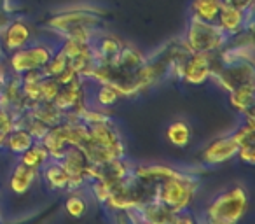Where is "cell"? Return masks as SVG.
Listing matches in <instances>:
<instances>
[{"mask_svg": "<svg viewBox=\"0 0 255 224\" xmlns=\"http://www.w3.org/2000/svg\"><path fill=\"white\" fill-rule=\"evenodd\" d=\"M245 16H247L245 12L220 4V11H219V16H217L219 28L222 30L227 37L238 35V33L243 32V28H245Z\"/></svg>", "mask_w": 255, "mask_h": 224, "instance_id": "7", "label": "cell"}, {"mask_svg": "<svg viewBox=\"0 0 255 224\" xmlns=\"http://www.w3.org/2000/svg\"><path fill=\"white\" fill-rule=\"evenodd\" d=\"M47 161H49V153H47V149L40 142H33V146L21 154L19 163L26 165V167H30V168L40 170Z\"/></svg>", "mask_w": 255, "mask_h": 224, "instance_id": "14", "label": "cell"}, {"mask_svg": "<svg viewBox=\"0 0 255 224\" xmlns=\"http://www.w3.org/2000/svg\"><path fill=\"white\" fill-rule=\"evenodd\" d=\"M213 74V56L212 53L198 51L182 61V79L189 84H203Z\"/></svg>", "mask_w": 255, "mask_h": 224, "instance_id": "4", "label": "cell"}, {"mask_svg": "<svg viewBox=\"0 0 255 224\" xmlns=\"http://www.w3.org/2000/svg\"><path fill=\"white\" fill-rule=\"evenodd\" d=\"M248 209V195L245 188L234 186L219 195L203 214V224H238Z\"/></svg>", "mask_w": 255, "mask_h": 224, "instance_id": "1", "label": "cell"}, {"mask_svg": "<svg viewBox=\"0 0 255 224\" xmlns=\"http://www.w3.org/2000/svg\"><path fill=\"white\" fill-rule=\"evenodd\" d=\"M39 170L37 168H30L23 163H18L12 170V175L9 179V188L14 195H26L32 188L33 181L37 179Z\"/></svg>", "mask_w": 255, "mask_h": 224, "instance_id": "8", "label": "cell"}, {"mask_svg": "<svg viewBox=\"0 0 255 224\" xmlns=\"http://www.w3.org/2000/svg\"><path fill=\"white\" fill-rule=\"evenodd\" d=\"M142 224H149V223H142Z\"/></svg>", "mask_w": 255, "mask_h": 224, "instance_id": "21", "label": "cell"}, {"mask_svg": "<svg viewBox=\"0 0 255 224\" xmlns=\"http://www.w3.org/2000/svg\"><path fill=\"white\" fill-rule=\"evenodd\" d=\"M56 51L49 49L44 44H33V46H25L21 49L14 51L11 54V68L14 70V74L23 75L28 70H40L47 61L51 60V56Z\"/></svg>", "mask_w": 255, "mask_h": 224, "instance_id": "3", "label": "cell"}, {"mask_svg": "<svg viewBox=\"0 0 255 224\" xmlns=\"http://www.w3.org/2000/svg\"><path fill=\"white\" fill-rule=\"evenodd\" d=\"M61 86L54 77H44L40 81V102H53Z\"/></svg>", "mask_w": 255, "mask_h": 224, "instance_id": "17", "label": "cell"}, {"mask_svg": "<svg viewBox=\"0 0 255 224\" xmlns=\"http://www.w3.org/2000/svg\"><path fill=\"white\" fill-rule=\"evenodd\" d=\"M119 91L116 88L109 84H100L98 93H96V102H98L100 107H110L119 100Z\"/></svg>", "mask_w": 255, "mask_h": 224, "instance_id": "16", "label": "cell"}, {"mask_svg": "<svg viewBox=\"0 0 255 224\" xmlns=\"http://www.w3.org/2000/svg\"><path fill=\"white\" fill-rule=\"evenodd\" d=\"M191 126L185 121H173L166 128V139L175 147H187L191 142Z\"/></svg>", "mask_w": 255, "mask_h": 224, "instance_id": "13", "label": "cell"}, {"mask_svg": "<svg viewBox=\"0 0 255 224\" xmlns=\"http://www.w3.org/2000/svg\"><path fill=\"white\" fill-rule=\"evenodd\" d=\"M192 16L201 21L215 23L220 11V0H192Z\"/></svg>", "mask_w": 255, "mask_h": 224, "instance_id": "11", "label": "cell"}, {"mask_svg": "<svg viewBox=\"0 0 255 224\" xmlns=\"http://www.w3.org/2000/svg\"><path fill=\"white\" fill-rule=\"evenodd\" d=\"M185 42H187V47L191 53H198V51L213 53V51L220 49L227 42V35L215 23H206L191 16Z\"/></svg>", "mask_w": 255, "mask_h": 224, "instance_id": "2", "label": "cell"}, {"mask_svg": "<svg viewBox=\"0 0 255 224\" xmlns=\"http://www.w3.org/2000/svg\"><path fill=\"white\" fill-rule=\"evenodd\" d=\"M231 105L241 112V114H248L252 112L254 107V82H245V84L236 86L231 89Z\"/></svg>", "mask_w": 255, "mask_h": 224, "instance_id": "9", "label": "cell"}, {"mask_svg": "<svg viewBox=\"0 0 255 224\" xmlns=\"http://www.w3.org/2000/svg\"><path fill=\"white\" fill-rule=\"evenodd\" d=\"M44 181L53 189H68V179L67 172L60 165V161H51L47 167H44Z\"/></svg>", "mask_w": 255, "mask_h": 224, "instance_id": "12", "label": "cell"}, {"mask_svg": "<svg viewBox=\"0 0 255 224\" xmlns=\"http://www.w3.org/2000/svg\"><path fill=\"white\" fill-rule=\"evenodd\" d=\"M30 37H32V32H30L28 25H25L23 21H12L5 28L2 44H4V47L9 53H14V51L28 46Z\"/></svg>", "mask_w": 255, "mask_h": 224, "instance_id": "6", "label": "cell"}, {"mask_svg": "<svg viewBox=\"0 0 255 224\" xmlns=\"http://www.w3.org/2000/svg\"><path fill=\"white\" fill-rule=\"evenodd\" d=\"M65 210L68 212V216L72 217H82L86 214V210H88V203H86V200L82 198V196L79 195H70L67 198V202H65Z\"/></svg>", "mask_w": 255, "mask_h": 224, "instance_id": "15", "label": "cell"}, {"mask_svg": "<svg viewBox=\"0 0 255 224\" xmlns=\"http://www.w3.org/2000/svg\"><path fill=\"white\" fill-rule=\"evenodd\" d=\"M238 158H240L243 163L247 165H254L255 163V149H254V142H248V144H241L238 147Z\"/></svg>", "mask_w": 255, "mask_h": 224, "instance_id": "18", "label": "cell"}, {"mask_svg": "<svg viewBox=\"0 0 255 224\" xmlns=\"http://www.w3.org/2000/svg\"><path fill=\"white\" fill-rule=\"evenodd\" d=\"M238 144L233 139V135L219 139L215 142H212L205 151H203V163L208 167H215V165H222L226 161L233 160L238 154Z\"/></svg>", "mask_w": 255, "mask_h": 224, "instance_id": "5", "label": "cell"}, {"mask_svg": "<svg viewBox=\"0 0 255 224\" xmlns=\"http://www.w3.org/2000/svg\"><path fill=\"white\" fill-rule=\"evenodd\" d=\"M220 4L227 5V7H233L236 11L241 12H250L252 11V4H254V0H220Z\"/></svg>", "mask_w": 255, "mask_h": 224, "instance_id": "20", "label": "cell"}, {"mask_svg": "<svg viewBox=\"0 0 255 224\" xmlns=\"http://www.w3.org/2000/svg\"><path fill=\"white\" fill-rule=\"evenodd\" d=\"M33 142H35V140H33V137L28 133V130L26 128H16V130H12L7 137H5L4 146L7 147L12 154H16V156L19 154V156H21L25 151H28L30 147L33 146Z\"/></svg>", "mask_w": 255, "mask_h": 224, "instance_id": "10", "label": "cell"}, {"mask_svg": "<svg viewBox=\"0 0 255 224\" xmlns=\"http://www.w3.org/2000/svg\"><path fill=\"white\" fill-rule=\"evenodd\" d=\"M166 224H198V221H196L187 210H184V212H177V214L171 212Z\"/></svg>", "mask_w": 255, "mask_h": 224, "instance_id": "19", "label": "cell"}]
</instances>
